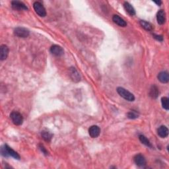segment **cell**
<instances>
[{
  "mask_svg": "<svg viewBox=\"0 0 169 169\" xmlns=\"http://www.w3.org/2000/svg\"><path fill=\"white\" fill-rule=\"evenodd\" d=\"M116 91L121 97H122L123 99L127 100V101L133 102L135 100L134 95H133L132 93H130L129 91L126 90V89L120 87L117 88Z\"/></svg>",
  "mask_w": 169,
  "mask_h": 169,
  "instance_id": "1",
  "label": "cell"
},
{
  "mask_svg": "<svg viewBox=\"0 0 169 169\" xmlns=\"http://www.w3.org/2000/svg\"><path fill=\"white\" fill-rule=\"evenodd\" d=\"M10 118L13 123L16 126L21 125L23 122V118L19 112L17 111H13L10 114Z\"/></svg>",
  "mask_w": 169,
  "mask_h": 169,
  "instance_id": "2",
  "label": "cell"
},
{
  "mask_svg": "<svg viewBox=\"0 0 169 169\" xmlns=\"http://www.w3.org/2000/svg\"><path fill=\"white\" fill-rule=\"evenodd\" d=\"M33 7L35 12H36L40 17H44L46 15V11L45 8H44L43 5L41 4L40 2L39 1L34 2L33 4Z\"/></svg>",
  "mask_w": 169,
  "mask_h": 169,
  "instance_id": "3",
  "label": "cell"
},
{
  "mask_svg": "<svg viewBox=\"0 0 169 169\" xmlns=\"http://www.w3.org/2000/svg\"><path fill=\"white\" fill-rule=\"evenodd\" d=\"M14 34L15 36L20 38H26L30 34V32L25 28L17 27L14 30Z\"/></svg>",
  "mask_w": 169,
  "mask_h": 169,
  "instance_id": "4",
  "label": "cell"
},
{
  "mask_svg": "<svg viewBox=\"0 0 169 169\" xmlns=\"http://www.w3.org/2000/svg\"><path fill=\"white\" fill-rule=\"evenodd\" d=\"M70 76L71 79H72V81L74 82L78 83L81 80V76H80L79 73L73 67L70 68Z\"/></svg>",
  "mask_w": 169,
  "mask_h": 169,
  "instance_id": "5",
  "label": "cell"
},
{
  "mask_svg": "<svg viewBox=\"0 0 169 169\" xmlns=\"http://www.w3.org/2000/svg\"><path fill=\"white\" fill-rule=\"evenodd\" d=\"M89 133L92 138H97L100 133V129L97 126H92L89 129Z\"/></svg>",
  "mask_w": 169,
  "mask_h": 169,
  "instance_id": "6",
  "label": "cell"
},
{
  "mask_svg": "<svg viewBox=\"0 0 169 169\" xmlns=\"http://www.w3.org/2000/svg\"><path fill=\"white\" fill-rule=\"evenodd\" d=\"M12 7L15 10H28V7L23 2L19 1H13L11 2Z\"/></svg>",
  "mask_w": 169,
  "mask_h": 169,
  "instance_id": "7",
  "label": "cell"
},
{
  "mask_svg": "<svg viewBox=\"0 0 169 169\" xmlns=\"http://www.w3.org/2000/svg\"><path fill=\"white\" fill-rule=\"evenodd\" d=\"M50 52L56 56H61L64 54V50L58 45H53L50 48Z\"/></svg>",
  "mask_w": 169,
  "mask_h": 169,
  "instance_id": "8",
  "label": "cell"
},
{
  "mask_svg": "<svg viewBox=\"0 0 169 169\" xmlns=\"http://www.w3.org/2000/svg\"><path fill=\"white\" fill-rule=\"evenodd\" d=\"M134 162L139 167H144L146 165V160L141 154H138L134 157Z\"/></svg>",
  "mask_w": 169,
  "mask_h": 169,
  "instance_id": "9",
  "label": "cell"
},
{
  "mask_svg": "<svg viewBox=\"0 0 169 169\" xmlns=\"http://www.w3.org/2000/svg\"><path fill=\"white\" fill-rule=\"evenodd\" d=\"M9 48L7 46L3 44L0 47V60L1 61L6 60L9 54Z\"/></svg>",
  "mask_w": 169,
  "mask_h": 169,
  "instance_id": "10",
  "label": "cell"
},
{
  "mask_svg": "<svg viewBox=\"0 0 169 169\" xmlns=\"http://www.w3.org/2000/svg\"><path fill=\"white\" fill-rule=\"evenodd\" d=\"M112 20L116 24L119 25L121 27H125L127 26V23L125 21V20H124L122 18H121L120 16L117 15H114L112 17Z\"/></svg>",
  "mask_w": 169,
  "mask_h": 169,
  "instance_id": "11",
  "label": "cell"
},
{
  "mask_svg": "<svg viewBox=\"0 0 169 169\" xmlns=\"http://www.w3.org/2000/svg\"><path fill=\"white\" fill-rule=\"evenodd\" d=\"M157 20L159 25L165 24L166 21V13L165 11L159 10L157 14Z\"/></svg>",
  "mask_w": 169,
  "mask_h": 169,
  "instance_id": "12",
  "label": "cell"
},
{
  "mask_svg": "<svg viewBox=\"0 0 169 169\" xmlns=\"http://www.w3.org/2000/svg\"><path fill=\"white\" fill-rule=\"evenodd\" d=\"M157 133L162 138H167L168 135V129L166 126H161L157 129Z\"/></svg>",
  "mask_w": 169,
  "mask_h": 169,
  "instance_id": "13",
  "label": "cell"
},
{
  "mask_svg": "<svg viewBox=\"0 0 169 169\" xmlns=\"http://www.w3.org/2000/svg\"><path fill=\"white\" fill-rule=\"evenodd\" d=\"M158 79L162 83H167L169 81V75L167 72H161L159 73Z\"/></svg>",
  "mask_w": 169,
  "mask_h": 169,
  "instance_id": "14",
  "label": "cell"
},
{
  "mask_svg": "<svg viewBox=\"0 0 169 169\" xmlns=\"http://www.w3.org/2000/svg\"><path fill=\"white\" fill-rule=\"evenodd\" d=\"M5 147L6 148V150H7V152L9 156H11L13 157L14 159H20V156L18 153H17L16 151H15L13 149H11L10 147H9L7 145H5Z\"/></svg>",
  "mask_w": 169,
  "mask_h": 169,
  "instance_id": "15",
  "label": "cell"
},
{
  "mask_svg": "<svg viewBox=\"0 0 169 169\" xmlns=\"http://www.w3.org/2000/svg\"><path fill=\"white\" fill-rule=\"evenodd\" d=\"M124 9H125L126 11L128 13L129 15H130L131 16H133L135 15V11L134 10V8L133 7L132 5L129 4L128 2H125L124 4Z\"/></svg>",
  "mask_w": 169,
  "mask_h": 169,
  "instance_id": "16",
  "label": "cell"
},
{
  "mask_svg": "<svg viewBox=\"0 0 169 169\" xmlns=\"http://www.w3.org/2000/svg\"><path fill=\"white\" fill-rule=\"evenodd\" d=\"M159 91L158 89V88H157L155 85H153L150 89L149 96L151 98H153V99H157L159 96Z\"/></svg>",
  "mask_w": 169,
  "mask_h": 169,
  "instance_id": "17",
  "label": "cell"
},
{
  "mask_svg": "<svg viewBox=\"0 0 169 169\" xmlns=\"http://www.w3.org/2000/svg\"><path fill=\"white\" fill-rule=\"evenodd\" d=\"M140 25L146 31H152L153 26L150 23L146 21V20H140Z\"/></svg>",
  "mask_w": 169,
  "mask_h": 169,
  "instance_id": "18",
  "label": "cell"
},
{
  "mask_svg": "<svg viewBox=\"0 0 169 169\" xmlns=\"http://www.w3.org/2000/svg\"><path fill=\"white\" fill-rule=\"evenodd\" d=\"M42 137L46 141L50 142L53 137V135L50 132L44 130L42 132Z\"/></svg>",
  "mask_w": 169,
  "mask_h": 169,
  "instance_id": "19",
  "label": "cell"
},
{
  "mask_svg": "<svg viewBox=\"0 0 169 169\" xmlns=\"http://www.w3.org/2000/svg\"><path fill=\"white\" fill-rule=\"evenodd\" d=\"M139 140H140V141L142 143L149 147H152V145H151V143H150L149 140L146 137H145V135H140L139 136Z\"/></svg>",
  "mask_w": 169,
  "mask_h": 169,
  "instance_id": "20",
  "label": "cell"
},
{
  "mask_svg": "<svg viewBox=\"0 0 169 169\" xmlns=\"http://www.w3.org/2000/svg\"><path fill=\"white\" fill-rule=\"evenodd\" d=\"M168 99L167 97H162L161 99V104L162 106V108L167 110L169 109V102H168Z\"/></svg>",
  "mask_w": 169,
  "mask_h": 169,
  "instance_id": "21",
  "label": "cell"
},
{
  "mask_svg": "<svg viewBox=\"0 0 169 169\" xmlns=\"http://www.w3.org/2000/svg\"><path fill=\"white\" fill-rule=\"evenodd\" d=\"M127 117L130 119H135V118H138V114L134 111H131L127 113Z\"/></svg>",
  "mask_w": 169,
  "mask_h": 169,
  "instance_id": "22",
  "label": "cell"
},
{
  "mask_svg": "<svg viewBox=\"0 0 169 169\" xmlns=\"http://www.w3.org/2000/svg\"><path fill=\"white\" fill-rule=\"evenodd\" d=\"M1 153L4 157H8L9 156L8 154H7V152L6 148H5V145L2 146L1 148Z\"/></svg>",
  "mask_w": 169,
  "mask_h": 169,
  "instance_id": "23",
  "label": "cell"
},
{
  "mask_svg": "<svg viewBox=\"0 0 169 169\" xmlns=\"http://www.w3.org/2000/svg\"><path fill=\"white\" fill-rule=\"evenodd\" d=\"M39 147H40V150L42 151V152L44 153V154H45L46 155H47L48 154V151H46V149H45V148H44V147L43 146V145H39Z\"/></svg>",
  "mask_w": 169,
  "mask_h": 169,
  "instance_id": "24",
  "label": "cell"
},
{
  "mask_svg": "<svg viewBox=\"0 0 169 169\" xmlns=\"http://www.w3.org/2000/svg\"><path fill=\"white\" fill-rule=\"evenodd\" d=\"M153 37H154V38H155L156 40H159V41H161V42H162V41L163 40V37H162V36H161V35H156V34H153Z\"/></svg>",
  "mask_w": 169,
  "mask_h": 169,
  "instance_id": "25",
  "label": "cell"
},
{
  "mask_svg": "<svg viewBox=\"0 0 169 169\" xmlns=\"http://www.w3.org/2000/svg\"><path fill=\"white\" fill-rule=\"evenodd\" d=\"M154 3H155V4H157L158 5H161V4H162V2L161 1H154Z\"/></svg>",
  "mask_w": 169,
  "mask_h": 169,
  "instance_id": "26",
  "label": "cell"
}]
</instances>
